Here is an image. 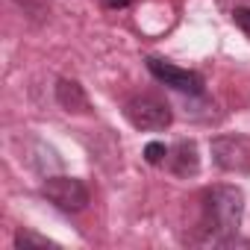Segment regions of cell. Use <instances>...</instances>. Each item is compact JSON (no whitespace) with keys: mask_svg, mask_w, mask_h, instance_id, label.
Returning a JSON list of instances; mask_svg holds the SVG:
<instances>
[{"mask_svg":"<svg viewBox=\"0 0 250 250\" xmlns=\"http://www.w3.org/2000/svg\"><path fill=\"white\" fill-rule=\"evenodd\" d=\"M42 194L62 212H83L88 206V188L77 177H47L42 186Z\"/></svg>","mask_w":250,"mask_h":250,"instance_id":"277c9868","label":"cell"},{"mask_svg":"<svg viewBox=\"0 0 250 250\" xmlns=\"http://www.w3.org/2000/svg\"><path fill=\"white\" fill-rule=\"evenodd\" d=\"M124 118H127L136 130H165L168 124L174 121L171 106L156 97V94H136L124 103Z\"/></svg>","mask_w":250,"mask_h":250,"instance_id":"7a4b0ae2","label":"cell"},{"mask_svg":"<svg viewBox=\"0 0 250 250\" xmlns=\"http://www.w3.org/2000/svg\"><path fill=\"white\" fill-rule=\"evenodd\" d=\"M244 215V194L235 186H212L203 191L197 241L203 244H235Z\"/></svg>","mask_w":250,"mask_h":250,"instance_id":"6da1fadb","label":"cell"},{"mask_svg":"<svg viewBox=\"0 0 250 250\" xmlns=\"http://www.w3.org/2000/svg\"><path fill=\"white\" fill-rule=\"evenodd\" d=\"M103 6H106V9H127L130 0H103Z\"/></svg>","mask_w":250,"mask_h":250,"instance_id":"8fae6325","label":"cell"},{"mask_svg":"<svg viewBox=\"0 0 250 250\" xmlns=\"http://www.w3.org/2000/svg\"><path fill=\"white\" fill-rule=\"evenodd\" d=\"M168 150H171V147H165L162 142H150V145L145 147V162L159 168V165H165V162H168Z\"/></svg>","mask_w":250,"mask_h":250,"instance_id":"9c48e42d","label":"cell"},{"mask_svg":"<svg viewBox=\"0 0 250 250\" xmlns=\"http://www.w3.org/2000/svg\"><path fill=\"white\" fill-rule=\"evenodd\" d=\"M56 103H59L65 112H88L85 88H83L77 80H68V77H62V80L56 83Z\"/></svg>","mask_w":250,"mask_h":250,"instance_id":"52a82bcc","label":"cell"},{"mask_svg":"<svg viewBox=\"0 0 250 250\" xmlns=\"http://www.w3.org/2000/svg\"><path fill=\"white\" fill-rule=\"evenodd\" d=\"M15 247H53L47 235H39L33 229H18L15 232Z\"/></svg>","mask_w":250,"mask_h":250,"instance_id":"ba28073f","label":"cell"},{"mask_svg":"<svg viewBox=\"0 0 250 250\" xmlns=\"http://www.w3.org/2000/svg\"><path fill=\"white\" fill-rule=\"evenodd\" d=\"M212 159L224 171H250V139L247 136H221L212 142Z\"/></svg>","mask_w":250,"mask_h":250,"instance_id":"5b68a950","label":"cell"},{"mask_svg":"<svg viewBox=\"0 0 250 250\" xmlns=\"http://www.w3.org/2000/svg\"><path fill=\"white\" fill-rule=\"evenodd\" d=\"M232 24L250 39V9H247V6H235V9H232Z\"/></svg>","mask_w":250,"mask_h":250,"instance_id":"30bf717a","label":"cell"},{"mask_svg":"<svg viewBox=\"0 0 250 250\" xmlns=\"http://www.w3.org/2000/svg\"><path fill=\"white\" fill-rule=\"evenodd\" d=\"M177 177H194L200 171V156H197V145L194 142H177L168 150V162H165Z\"/></svg>","mask_w":250,"mask_h":250,"instance_id":"8992f818","label":"cell"},{"mask_svg":"<svg viewBox=\"0 0 250 250\" xmlns=\"http://www.w3.org/2000/svg\"><path fill=\"white\" fill-rule=\"evenodd\" d=\"M147 71L168 88L174 91H183V94H191V97H200L206 91V83L197 71H188V68H180L168 59H159V56H147Z\"/></svg>","mask_w":250,"mask_h":250,"instance_id":"3957f363","label":"cell"}]
</instances>
